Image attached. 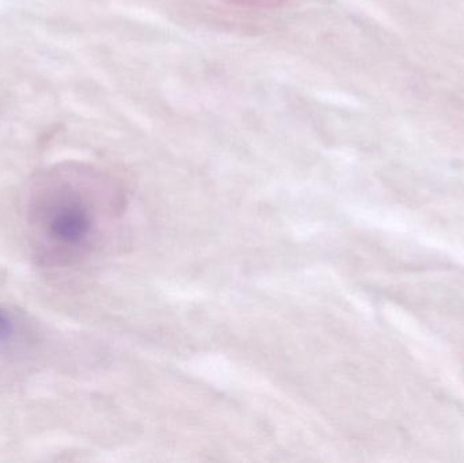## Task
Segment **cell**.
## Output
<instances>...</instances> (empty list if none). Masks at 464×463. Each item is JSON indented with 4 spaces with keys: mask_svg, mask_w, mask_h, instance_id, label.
I'll list each match as a JSON object with an SVG mask.
<instances>
[{
    "mask_svg": "<svg viewBox=\"0 0 464 463\" xmlns=\"http://www.w3.org/2000/svg\"><path fill=\"white\" fill-rule=\"evenodd\" d=\"M125 206V193L111 177L86 166L54 169L30 195L27 217L35 246L51 263H79L102 244Z\"/></svg>",
    "mask_w": 464,
    "mask_h": 463,
    "instance_id": "obj_1",
    "label": "cell"
},
{
    "mask_svg": "<svg viewBox=\"0 0 464 463\" xmlns=\"http://www.w3.org/2000/svg\"><path fill=\"white\" fill-rule=\"evenodd\" d=\"M11 334V323L8 318L0 312V340H5Z\"/></svg>",
    "mask_w": 464,
    "mask_h": 463,
    "instance_id": "obj_2",
    "label": "cell"
}]
</instances>
